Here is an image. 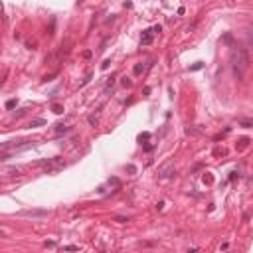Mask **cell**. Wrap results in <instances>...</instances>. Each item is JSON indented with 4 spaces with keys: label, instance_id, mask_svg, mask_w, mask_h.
I'll return each mask as SVG.
<instances>
[{
    "label": "cell",
    "instance_id": "cell-1",
    "mask_svg": "<svg viewBox=\"0 0 253 253\" xmlns=\"http://www.w3.org/2000/svg\"><path fill=\"white\" fill-rule=\"evenodd\" d=\"M247 69H249V53H247V50L243 46H237L231 52V71H233V77H235L237 81H241Z\"/></svg>",
    "mask_w": 253,
    "mask_h": 253
},
{
    "label": "cell",
    "instance_id": "cell-2",
    "mask_svg": "<svg viewBox=\"0 0 253 253\" xmlns=\"http://www.w3.org/2000/svg\"><path fill=\"white\" fill-rule=\"evenodd\" d=\"M36 166L44 168L46 174H53V172H58V170H63L65 162H63V158H44V160H38Z\"/></svg>",
    "mask_w": 253,
    "mask_h": 253
},
{
    "label": "cell",
    "instance_id": "cell-3",
    "mask_svg": "<svg viewBox=\"0 0 253 253\" xmlns=\"http://www.w3.org/2000/svg\"><path fill=\"white\" fill-rule=\"evenodd\" d=\"M174 174H176V168H174L172 162H166L164 166H160L158 170V178H172Z\"/></svg>",
    "mask_w": 253,
    "mask_h": 253
},
{
    "label": "cell",
    "instance_id": "cell-4",
    "mask_svg": "<svg viewBox=\"0 0 253 253\" xmlns=\"http://www.w3.org/2000/svg\"><path fill=\"white\" fill-rule=\"evenodd\" d=\"M20 216H26V218H44V216H47V210H22Z\"/></svg>",
    "mask_w": 253,
    "mask_h": 253
},
{
    "label": "cell",
    "instance_id": "cell-5",
    "mask_svg": "<svg viewBox=\"0 0 253 253\" xmlns=\"http://www.w3.org/2000/svg\"><path fill=\"white\" fill-rule=\"evenodd\" d=\"M152 30H144V32H142V38H140V44H142V46H150V44H152Z\"/></svg>",
    "mask_w": 253,
    "mask_h": 253
},
{
    "label": "cell",
    "instance_id": "cell-6",
    "mask_svg": "<svg viewBox=\"0 0 253 253\" xmlns=\"http://www.w3.org/2000/svg\"><path fill=\"white\" fill-rule=\"evenodd\" d=\"M53 133L55 134H65V133H69V126L63 125V123H58V125L53 126Z\"/></svg>",
    "mask_w": 253,
    "mask_h": 253
},
{
    "label": "cell",
    "instance_id": "cell-7",
    "mask_svg": "<svg viewBox=\"0 0 253 253\" xmlns=\"http://www.w3.org/2000/svg\"><path fill=\"white\" fill-rule=\"evenodd\" d=\"M44 125H46V119H32L28 126H30V129H36V126H44Z\"/></svg>",
    "mask_w": 253,
    "mask_h": 253
},
{
    "label": "cell",
    "instance_id": "cell-8",
    "mask_svg": "<svg viewBox=\"0 0 253 253\" xmlns=\"http://www.w3.org/2000/svg\"><path fill=\"white\" fill-rule=\"evenodd\" d=\"M237 125L245 126V129H251V126H253V119H239V121H237Z\"/></svg>",
    "mask_w": 253,
    "mask_h": 253
},
{
    "label": "cell",
    "instance_id": "cell-9",
    "mask_svg": "<svg viewBox=\"0 0 253 253\" xmlns=\"http://www.w3.org/2000/svg\"><path fill=\"white\" fill-rule=\"evenodd\" d=\"M144 71V63H134V67H133V73L134 75H140Z\"/></svg>",
    "mask_w": 253,
    "mask_h": 253
},
{
    "label": "cell",
    "instance_id": "cell-10",
    "mask_svg": "<svg viewBox=\"0 0 253 253\" xmlns=\"http://www.w3.org/2000/svg\"><path fill=\"white\" fill-rule=\"evenodd\" d=\"M52 111H53L55 115H61V113H63V107H61L60 103H53V105H52Z\"/></svg>",
    "mask_w": 253,
    "mask_h": 253
},
{
    "label": "cell",
    "instance_id": "cell-11",
    "mask_svg": "<svg viewBox=\"0 0 253 253\" xmlns=\"http://www.w3.org/2000/svg\"><path fill=\"white\" fill-rule=\"evenodd\" d=\"M87 121H89V125H91V126H97V123H99L97 115H89V117H87Z\"/></svg>",
    "mask_w": 253,
    "mask_h": 253
},
{
    "label": "cell",
    "instance_id": "cell-12",
    "mask_svg": "<svg viewBox=\"0 0 253 253\" xmlns=\"http://www.w3.org/2000/svg\"><path fill=\"white\" fill-rule=\"evenodd\" d=\"M113 85H115V79H113V77H111V79H109V81H107V83H105V93H109V91L113 89Z\"/></svg>",
    "mask_w": 253,
    "mask_h": 253
},
{
    "label": "cell",
    "instance_id": "cell-13",
    "mask_svg": "<svg viewBox=\"0 0 253 253\" xmlns=\"http://www.w3.org/2000/svg\"><path fill=\"white\" fill-rule=\"evenodd\" d=\"M16 103H18L16 99H8V101H6V109H8V111H12L14 107H16Z\"/></svg>",
    "mask_w": 253,
    "mask_h": 253
},
{
    "label": "cell",
    "instance_id": "cell-14",
    "mask_svg": "<svg viewBox=\"0 0 253 253\" xmlns=\"http://www.w3.org/2000/svg\"><path fill=\"white\" fill-rule=\"evenodd\" d=\"M221 42H224V44H231V42H233V36H231V34H224Z\"/></svg>",
    "mask_w": 253,
    "mask_h": 253
},
{
    "label": "cell",
    "instance_id": "cell-15",
    "mask_svg": "<svg viewBox=\"0 0 253 253\" xmlns=\"http://www.w3.org/2000/svg\"><path fill=\"white\" fill-rule=\"evenodd\" d=\"M8 174H10V176H22V170H20V168H10Z\"/></svg>",
    "mask_w": 253,
    "mask_h": 253
},
{
    "label": "cell",
    "instance_id": "cell-16",
    "mask_svg": "<svg viewBox=\"0 0 253 253\" xmlns=\"http://www.w3.org/2000/svg\"><path fill=\"white\" fill-rule=\"evenodd\" d=\"M121 83H123V87H131V85H133V81L129 79V77H123V81H121Z\"/></svg>",
    "mask_w": 253,
    "mask_h": 253
},
{
    "label": "cell",
    "instance_id": "cell-17",
    "mask_svg": "<svg viewBox=\"0 0 253 253\" xmlns=\"http://www.w3.org/2000/svg\"><path fill=\"white\" fill-rule=\"evenodd\" d=\"M65 251H79V245H65Z\"/></svg>",
    "mask_w": 253,
    "mask_h": 253
},
{
    "label": "cell",
    "instance_id": "cell-18",
    "mask_svg": "<svg viewBox=\"0 0 253 253\" xmlns=\"http://www.w3.org/2000/svg\"><path fill=\"white\" fill-rule=\"evenodd\" d=\"M247 144H249V139H241L239 140V148H245Z\"/></svg>",
    "mask_w": 253,
    "mask_h": 253
},
{
    "label": "cell",
    "instance_id": "cell-19",
    "mask_svg": "<svg viewBox=\"0 0 253 253\" xmlns=\"http://www.w3.org/2000/svg\"><path fill=\"white\" fill-rule=\"evenodd\" d=\"M109 65H111V60H105L101 63V69H109Z\"/></svg>",
    "mask_w": 253,
    "mask_h": 253
},
{
    "label": "cell",
    "instance_id": "cell-20",
    "mask_svg": "<svg viewBox=\"0 0 253 253\" xmlns=\"http://www.w3.org/2000/svg\"><path fill=\"white\" fill-rule=\"evenodd\" d=\"M115 221H119V224H125V221H129V218H123V216H117V218H115Z\"/></svg>",
    "mask_w": 253,
    "mask_h": 253
},
{
    "label": "cell",
    "instance_id": "cell-21",
    "mask_svg": "<svg viewBox=\"0 0 253 253\" xmlns=\"http://www.w3.org/2000/svg\"><path fill=\"white\" fill-rule=\"evenodd\" d=\"M109 184H113V186H119L121 182H119V178H109Z\"/></svg>",
    "mask_w": 253,
    "mask_h": 253
},
{
    "label": "cell",
    "instance_id": "cell-22",
    "mask_svg": "<svg viewBox=\"0 0 253 253\" xmlns=\"http://www.w3.org/2000/svg\"><path fill=\"white\" fill-rule=\"evenodd\" d=\"M89 79H91V73H89V75H87V77H85V79H83V81H81V83H79V87H83V85H87V83H89Z\"/></svg>",
    "mask_w": 253,
    "mask_h": 253
},
{
    "label": "cell",
    "instance_id": "cell-23",
    "mask_svg": "<svg viewBox=\"0 0 253 253\" xmlns=\"http://www.w3.org/2000/svg\"><path fill=\"white\" fill-rule=\"evenodd\" d=\"M126 170H129L131 174H134V172H137V166H134V164H129V166H126Z\"/></svg>",
    "mask_w": 253,
    "mask_h": 253
},
{
    "label": "cell",
    "instance_id": "cell-24",
    "mask_svg": "<svg viewBox=\"0 0 253 253\" xmlns=\"http://www.w3.org/2000/svg\"><path fill=\"white\" fill-rule=\"evenodd\" d=\"M139 139H140V140H148V139H150V133H142Z\"/></svg>",
    "mask_w": 253,
    "mask_h": 253
},
{
    "label": "cell",
    "instance_id": "cell-25",
    "mask_svg": "<svg viewBox=\"0 0 253 253\" xmlns=\"http://www.w3.org/2000/svg\"><path fill=\"white\" fill-rule=\"evenodd\" d=\"M91 55H93V52H89V50H87V52H83V58H85V60H89Z\"/></svg>",
    "mask_w": 253,
    "mask_h": 253
},
{
    "label": "cell",
    "instance_id": "cell-26",
    "mask_svg": "<svg viewBox=\"0 0 253 253\" xmlns=\"http://www.w3.org/2000/svg\"><path fill=\"white\" fill-rule=\"evenodd\" d=\"M44 247H55V241H46V243H44Z\"/></svg>",
    "mask_w": 253,
    "mask_h": 253
},
{
    "label": "cell",
    "instance_id": "cell-27",
    "mask_svg": "<svg viewBox=\"0 0 253 253\" xmlns=\"http://www.w3.org/2000/svg\"><path fill=\"white\" fill-rule=\"evenodd\" d=\"M152 32H154V34H158V32H162V28H160V26H154V28H152Z\"/></svg>",
    "mask_w": 253,
    "mask_h": 253
}]
</instances>
